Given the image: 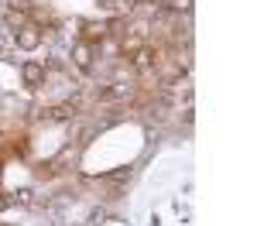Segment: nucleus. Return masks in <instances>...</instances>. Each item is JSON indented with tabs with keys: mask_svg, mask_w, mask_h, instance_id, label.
Returning a JSON list of instances; mask_svg holds the SVG:
<instances>
[{
	"mask_svg": "<svg viewBox=\"0 0 257 226\" xmlns=\"http://www.w3.org/2000/svg\"><path fill=\"white\" fill-rule=\"evenodd\" d=\"M38 41H41V31L35 24H24V28H21V35H18L21 48H38Z\"/></svg>",
	"mask_w": 257,
	"mask_h": 226,
	"instance_id": "nucleus-1",
	"label": "nucleus"
},
{
	"mask_svg": "<svg viewBox=\"0 0 257 226\" xmlns=\"http://www.w3.org/2000/svg\"><path fill=\"white\" fill-rule=\"evenodd\" d=\"M72 59H76L79 69H89V65H93V45H89V41H79L76 52H72Z\"/></svg>",
	"mask_w": 257,
	"mask_h": 226,
	"instance_id": "nucleus-2",
	"label": "nucleus"
},
{
	"mask_svg": "<svg viewBox=\"0 0 257 226\" xmlns=\"http://www.w3.org/2000/svg\"><path fill=\"white\" fill-rule=\"evenodd\" d=\"M41 76H45V69H41V65H35V62H28V65H24V79L31 82V86L41 82Z\"/></svg>",
	"mask_w": 257,
	"mask_h": 226,
	"instance_id": "nucleus-3",
	"label": "nucleus"
},
{
	"mask_svg": "<svg viewBox=\"0 0 257 226\" xmlns=\"http://www.w3.org/2000/svg\"><path fill=\"white\" fill-rule=\"evenodd\" d=\"M151 62H155V55H151V48H138V52H134V65H138V69H148Z\"/></svg>",
	"mask_w": 257,
	"mask_h": 226,
	"instance_id": "nucleus-4",
	"label": "nucleus"
},
{
	"mask_svg": "<svg viewBox=\"0 0 257 226\" xmlns=\"http://www.w3.org/2000/svg\"><path fill=\"white\" fill-rule=\"evenodd\" d=\"M123 93H131V86L127 82H113V89H106V100H120Z\"/></svg>",
	"mask_w": 257,
	"mask_h": 226,
	"instance_id": "nucleus-5",
	"label": "nucleus"
}]
</instances>
